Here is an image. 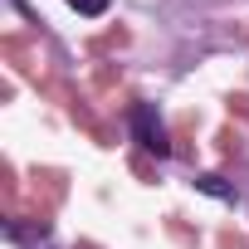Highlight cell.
<instances>
[{
    "label": "cell",
    "instance_id": "obj_1",
    "mask_svg": "<svg viewBox=\"0 0 249 249\" xmlns=\"http://www.w3.org/2000/svg\"><path fill=\"white\" fill-rule=\"evenodd\" d=\"M127 122H132V137L142 142V152H152V157H166V152H171L166 127H161V117H157L152 103H137V107L127 112Z\"/></svg>",
    "mask_w": 249,
    "mask_h": 249
},
{
    "label": "cell",
    "instance_id": "obj_2",
    "mask_svg": "<svg viewBox=\"0 0 249 249\" xmlns=\"http://www.w3.org/2000/svg\"><path fill=\"white\" fill-rule=\"evenodd\" d=\"M196 191H205V196H215V200H230V205L239 200V191H234V186H225L220 176H196Z\"/></svg>",
    "mask_w": 249,
    "mask_h": 249
},
{
    "label": "cell",
    "instance_id": "obj_3",
    "mask_svg": "<svg viewBox=\"0 0 249 249\" xmlns=\"http://www.w3.org/2000/svg\"><path fill=\"white\" fill-rule=\"evenodd\" d=\"M69 5H73L78 15H103V10H107V0H69Z\"/></svg>",
    "mask_w": 249,
    "mask_h": 249
}]
</instances>
